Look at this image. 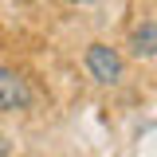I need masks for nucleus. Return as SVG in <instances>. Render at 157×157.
I'll list each match as a JSON object with an SVG mask.
<instances>
[{"label": "nucleus", "instance_id": "nucleus-4", "mask_svg": "<svg viewBox=\"0 0 157 157\" xmlns=\"http://www.w3.org/2000/svg\"><path fill=\"white\" fill-rule=\"evenodd\" d=\"M4 153H8V145H4V137H0V157H4Z\"/></svg>", "mask_w": 157, "mask_h": 157}, {"label": "nucleus", "instance_id": "nucleus-1", "mask_svg": "<svg viewBox=\"0 0 157 157\" xmlns=\"http://www.w3.org/2000/svg\"><path fill=\"white\" fill-rule=\"evenodd\" d=\"M86 71L98 78V82H118L122 78V55H118L110 43H90L86 47Z\"/></svg>", "mask_w": 157, "mask_h": 157}, {"label": "nucleus", "instance_id": "nucleus-3", "mask_svg": "<svg viewBox=\"0 0 157 157\" xmlns=\"http://www.w3.org/2000/svg\"><path fill=\"white\" fill-rule=\"evenodd\" d=\"M130 47H134L137 59H153V55H157V24H153V20H145V24H137V28H134Z\"/></svg>", "mask_w": 157, "mask_h": 157}, {"label": "nucleus", "instance_id": "nucleus-2", "mask_svg": "<svg viewBox=\"0 0 157 157\" xmlns=\"http://www.w3.org/2000/svg\"><path fill=\"white\" fill-rule=\"evenodd\" d=\"M28 106H32L28 78L12 67H0V110H28Z\"/></svg>", "mask_w": 157, "mask_h": 157}]
</instances>
